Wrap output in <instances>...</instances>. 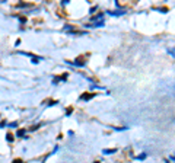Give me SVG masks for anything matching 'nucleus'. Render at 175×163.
<instances>
[{
    "label": "nucleus",
    "mask_w": 175,
    "mask_h": 163,
    "mask_svg": "<svg viewBox=\"0 0 175 163\" xmlns=\"http://www.w3.org/2000/svg\"><path fill=\"white\" fill-rule=\"evenodd\" d=\"M117 152V149H111V150H104L105 154H111V153H115Z\"/></svg>",
    "instance_id": "nucleus-1"
},
{
    "label": "nucleus",
    "mask_w": 175,
    "mask_h": 163,
    "mask_svg": "<svg viewBox=\"0 0 175 163\" xmlns=\"http://www.w3.org/2000/svg\"><path fill=\"white\" fill-rule=\"evenodd\" d=\"M6 137H7V140H9V141H12V140H13V137H12V134H7V135H6Z\"/></svg>",
    "instance_id": "nucleus-2"
},
{
    "label": "nucleus",
    "mask_w": 175,
    "mask_h": 163,
    "mask_svg": "<svg viewBox=\"0 0 175 163\" xmlns=\"http://www.w3.org/2000/svg\"><path fill=\"white\" fill-rule=\"evenodd\" d=\"M13 163H21V160H15V162H13Z\"/></svg>",
    "instance_id": "nucleus-3"
}]
</instances>
